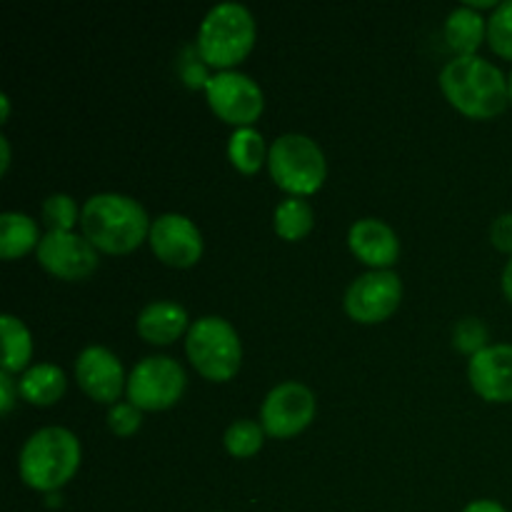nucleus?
Returning a JSON list of instances; mask_svg holds the SVG:
<instances>
[{
  "label": "nucleus",
  "instance_id": "1",
  "mask_svg": "<svg viewBox=\"0 0 512 512\" xmlns=\"http://www.w3.org/2000/svg\"><path fill=\"white\" fill-rule=\"evenodd\" d=\"M440 90L455 110L475 120H490L510 103L508 75L480 55H455L440 70Z\"/></svg>",
  "mask_w": 512,
  "mask_h": 512
},
{
  "label": "nucleus",
  "instance_id": "2",
  "mask_svg": "<svg viewBox=\"0 0 512 512\" xmlns=\"http://www.w3.org/2000/svg\"><path fill=\"white\" fill-rule=\"evenodd\" d=\"M153 220L143 205L123 193H95L83 203L80 230L85 238L110 255L133 253L150 235Z\"/></svg>",
  "mask_w": 512,
  "mask_h": 512
},
{
  "label": "nucleus",
  "instance_id": "3",
  "mask_svg": "<svg viewBox=\"0 0 512 512\" xmlns=\"http://www.w3.org/2000/svg\"><path fill=\"white\" fill-rule=\"evenodd\" d=\"M83 448L73 430L50 425L40 428L25 440L18 458L20 478L28 488L40 493H55L78 473Z\"/></svg>",
  "mask_w": 512,
  "mask_h": 512
},
{
  "label": "nucleus",
  "instance_id": "4",
  "mask_svg": "<svg viewBox=\"0 0 512 512\" xmlns=\"http://www.w3.org/2000/svg\"><path fill=\"white\" fill-rule=\"evenodd\" d=\"M255 18L243 3H218L198 28V55L218 70H233L255 45Z\"/></svg>",
  "mask_w": 512,
  "mask_h": 512
},
{
  "label": "nucleus",
  "instance_id": "5",
  "mask_svg": "<svg viewBox=\"0 0 512 512\" xmlns=\"http://www.w3.org/2000/svg\"><path fill=\"white\" fill-rule=\"evenodd\" d=\"M185 353L193 368L213 383H228L243 363V343L233 325L220 315H203L185 333Z\"/></svg>",
  "mask_w": 512,
  "mask_h": 512
},
{
  "label": "nucleus",
  "instance_id": "6",
  "mask_svg": "<svg viewBox=\"0 0 512 512\" xmlns=\"http://www.w3.org/2000/svg\"><path fill=\"white\" fill-rule=\"evenodd\" d=\"M268 170L280 190L295 198H305L323 188L328 163L313 138L303 133H285L270 145Z\"/></svg>",
  "mask_w": 512,
  "mask_h": 512
},
{
  "label": "nucleus",
  "instance_id": "7",
  "mask_svg": "<svg viewBox=\"0 0 512 512\" xmlns=\"http://www.w3.org/2000/svg\"><path fill=\"white\" fill-rule=\"evenodd\" d=\"M185 385L188 375L178 360L170 355H150L130 370L125 395L140 410H168L183 398Z\"/></svg>",
  "mask_w": 512,
  "mask_h": 512
},
{
  "label": "nucleus",
  "instance_id": "8",
  "mask_svg": "<svg viewBox=\"0 0 512 512\" xmlns=\"http://www.w3.org/2000/svg\"><path fill=\"white\" fill-rule=\"evenodd\" d=\"M205 95L213 113L235 128H250L265 108L260 85L240 70H218L210 75Z\"/></svg>",
  "mask_w": 512,
  "mask_h": 512
},
{
  "label": "nucleus",
  "instance_id": "9",
  "mask_svg": "<svg viewBox=\"0 0 512 512\" xmlns=\"http://www.w3.org/2000/svg\"><path fill=\"white\" fill-rule=\"evenodd\" d=\"M403 300V283L393 270H368L345 290V313L363 325L388 320Z\"/></svg>",
  "mask_w": 512,
  "mask_h": 512
},
{
  "label": "nucleus",
  "instance_id": "10",
  "mask_svg": "<svg viewBox=\"0 0 512 512\" xmlns=\"http://www.w3.org/2000/svg\"><path fill=\"white\" fill-rule=\"evenodd\" d=\"M315 395L308 385L295 383H280L265 395L263 408H260V425L270 438H293V435L303 433L315 418Z\"/></svg>",
  "mask_w": 512,
  "mask_h": 512
},
{
  "label": "nucleus",
  "instance_id": "11",
  "mask_svg": "<svg viewBox=\"0 0 512 512\" xmlns=\"http://www.w3.org/2000/svg\"><path fill=\"white\" fill-rule=\"evenodd\" d=\"M35 255L50 275L60 280H73V283L90 278L100 263L98 248L85 235L73 233V230L45 233Z\"/></svg>",
  "mask_w": 512,
  "mask_h": 512
},
{
  "label": "nucleus",
  "instance_id": "12",
  "mask_svg": "<svg viewBox=\"0 0 512 512\" xmlns=\"http://www.w3.org/2000/svg\"><path fill=\"white\" fill-rule=\"evenodd\" d=\"M148 243L160 263L170 268H190L203 255V233L198 225L180 213H165L150 225Z\"/></svg>",
  "mask_w": 512,
  "mask_h": 512
},
{
  "label": "nucleus",
  "instance_id": "13",
  "mask_svg": "<svg viewBox=\"0 0 512 512\" xmlns=\"http://www.w3.org/2000/svg\"><path fill=\"white\" fill-rule=\"evenodd\" d=\"M75 380L90 400L103 405L118 403L120 393L128 388L123 363L113 350L103 348V345H88L85 350H80L78 360H75Z\"/></svg>",
  "mask_w": 512,
  "mask_h": 512
},
{
  "label": "nucleus",
  "instance_id": "14",
  "mask_svg": "<svg viewBox=\"0 0 512 512\" xmlns=\"http://www.w3.org/2000/svg\"><path fill=\"white\" fill-rule=\"evenodd\" d=\"M475 393L488 403H512V345H488L468 363Z\"/></svg>",
  "mask_w": 512,
  "mask_h": 512
},
{
  "label": "nucleus",
  "instance_id": "15",
  "mask_svg": "<svg viewBox=\"0 0 512 512\" xmlns=\"http://www.w3.org/2000/svg\"><path fill=\"white\" fill-rule=\"evenodd\" d=\"M348 245L360 263L373 270H390L400 258V238L385 220L360 218L350 225Z\"/></svg>",
  "mask_w": 512,
  "mask_h": 512
},
{
  "label": "nucleus",
  "instance_id": "16",
  "mask_svg": "<svg viewBox=\"0 0 512 512\" xmlns=\"http://www.w3.org/2000/svg\"><path fill=\"white\" fill-rule=\"evenodd\" d=\"M138 335L153 345H170L188 333V310L175 300H153L138 313Z\"/></svg>",
  "mask_w": 512,
  "mask_h": 512
},
{
  "label": "nucleus",
  "instance_id": "17",
  "mask_svg": "<svg viewBox=\"0 0 512 512\" xmlns=\"http://www.w3.org/2000/svg\"><path fill=\"white\" fill-rule=\"evenodd\" d=\"M20 398L30 405H38V408H48L55 405L65 395L68 388V378H65L63 370L53 363H38L30 365L18 380Z\"/></svg>",
  "mask_w": 512,
  "mask_h": 512
},
{
  "label": "nucleus",
  "instance_id": "18",
  "mask_svg": "<svg viewBox=\"0 0 512 512\" xmlns=\"http://www.w3.org/2000/svg\"><path fill=\"white\" fill-rule=\"evenodd\" d=\"M488 38V18L468 5H460L445 20V40L458 55H478V48Z\"/></svg>",
  "mask_w": 512,
  "mask_h": 512
},
{
  "label": "nucleus",
  "instance_id": "19",
  "mask_svg": "<svg viewBox=\"0 0 512 512\" xmlns=\"http://www.w3.org/2000/svg\"><path fill=\"white\" fill-rule=\"evenodd\" d=\"M40 235L38 223L30 215L18 213V210H8L0 215V255L5 260L23 258L30 250H38Z\"/></svg>",
  "mask_w": 512,
  "mask_h": 512
},
{
  "label": "nucleus",
  "instance_id": "20",
  "mask_svg": "<svg viewBox=\"0 0 512 512\" xmlns=\"http://www.w3.org/2000/svg\"><path fill=\"white\" fill-rule=\"evenodd\" d=\"M270 148H265V138L260 130L250 128H235L228 140V158L235 170L245 175H253L268 163Z\"/></svg>",
  "mask_w": 512,
  "mask_h": 512
},
{
  "label": "nucleus",
  "instance_id": "21",
  "mask_svg": "<svg viewBox=\"0 0 512 512\" xmlns=\"http://www.w3.org/2000/svg\"><path fill=\"white\" fill-rule=\"evenodd\" d=\"M0 330H3V370L5 373H20L28 370L30 358H33V338L25 323L15 315L5 313L0 318Z\"/></svg>",
  "mask_w": 512,
  "mask_h": 512
},
{
  "label": "nucleus",
  "instance_id": "22",
  "mask_svg": "<svg viewBox=\"0 0 512 512\" xmlns=\"http://www.w3.org/2000/svg\"><path fill=\"white\" fill-rule=\"evenodd\" d=\"M313 223L315 213L310 208V203L305 198H295V195H288L285 200H280L273 213L275 233L283 240H290V243L305 238L313 230Z\"/></svg>",
  "mask_w": 512,
  "mask_h": 512
},
{
  "label": "nucleus",
  "instance_id": "23",
  "mask_svg": "<svg viewBox=\"0 0 512 512\" xmlns=\"http://www.w3.org/2000/svg\"><path fill=\"white\" fill-rule=\"evenodd\" d=\"M265 428L258 423V420L240 418L233 420L228 425L223 435L225 450H228L233 458H253L255 453H260V448L265 445Z\"/></svg>",
  "mask_w": 512,
  "mask_h": 512
},
{
  "label": "nucleus",
  "instance_id": "24",
  "mask_svg": "<svg viewBox=\"0 0 512 512\" xmlns=\"http://www.w3.org/2000/svg\"><path fill=\"white\" fill-rule=\"evenodd\" d=\"M80 213L83 210L78 208V203L65 193L48 195L43 200V210H40L48 233H68V230H73L75 223H80Z\"/></svg>",
  "mask_w": 512,
  "mask_h": 512
},
{
  "label": "nucleus",
  "instance_id": "25",
  "mask_svg": "<svg viewBox=\"0 0 512 512\" xmlns=\"http://www.w3.org/2000/svg\"><path fill=\"white\" fill-rule=\"evenodd\" d=\"M488 43L500 58L512 60V0H505L488 18Z\"/></svg>",
  "mask_w": 512,
  "mask_h": 512
},
{
  "label": "nucleus",
  "instance_id": "26",
  "mask_svg": "<svg viewBox=\"0 0 512 512\" xmlns=\"http://www.w3.org/2000/svg\"><path fill=\"white\" fill-rule=\"evenodd\" d=\"M453 345L460 353L470 355L480 353L483 348H488V325L480 318H463L455 323L453 328Z\"/></svg>",
  "mask_w": 512,
  "mask_h": 512
},
{
  "label": "nucleus",
  "instance_id": "27",
  "mask_svg": "<svg viewBox=\"0 0 512 512\" xmlns=\"http://www.w3.org/2000/svg\"><path fill=\"white\" fill-rule=\"evenodd\" d=\"M143 425V410L135 408L130 400H123V403L110 405L108 410V428L113 430L118 438H130L135 435Z\"/></svg>",
  "mask_w": 512,
  "mask_h": 512
},
{
  "label": "nucleus",
  "instance_id": "28",
  "mask_svg": "<svg viewBox=\"0 0 512 512\" xmlns=\"http://www.w3.org/2000/svg\"><path fill=\"white\" fill-rule=\"evenodd\" d=\"M490 240H493V245L500 253H510L512 258V213H503L493 220Z\"/></svg>",
  "mask_w": 512,
  "mask_h": 512
},
{
  "label": "nucleus",
  "instance_id": "29",
  "mask_svg": "<svg viewBox=\"0 0 512 512\" xmlns=\"http://www.w3.org/2000/svg\"><path fill=\"white\" fill-rule=\"evenodd\" d=\"M15 398H20L18 383L13 380V375L5 373V370H0V410H3L5 415L13 410Z\"/></svg>",
  "mask_w": 512,
  "mask_h": 512
},
{
  "label": "nucleus",
  "instance_id": "30",
  "mask_svg": "<svg viewBox=\"0 0 512 512\" xmlns=\"http://www.w3.org/2000/svg\"><path fill=\"white\" fill-rule=\"evenodd\" d=\"M463 512H508L495 500H473L470 505H465Z\"/></svg>",
  "mask_w": 512,
  "mask_h": 512
},
{
  "label": "nucleus",
  "instance_id": "31",
  "mask_svg": "<svg viewBox=\"0 0 512 512\" xmlns=\"http://www.w3.org/2000/svg\"><path fill=\"white\" fill-rule=\"evenodd\" d=\"M500 283H503V293H505V298H508L510 303H512V258L508 260V263H505L503 280H500Z\"/></svg>",
  "mask_w": 512,
  "mask_h": 512
},
{
  "label": "nucleus",
  "instance_id": "32",
  "mask_svg": "<svg viewBox=\"0 0 512 512\" xmlns=\"http://www.w3.org/2000/svg\"><path fill=\"white\" fill-rule=\"evenodd\" d=\"M0 150H3V160H0V170H3V173H8V168H10V143H8V138H0Z\"/></svg>",
  "mask_w": 512,
  "mask_h": 512
},
{
  "label": "nucleus",
  "instance_id": "33",
  "mask_svg": "<svg viewBox=\"0 0 512 512\" xmlns=\"http://www.w3.org/2000/svg\"><path fill=\"white\" fill-rule=\"evenodd\" d=\"M465 5H468V8H475V10H478V8H498V5H495V0H468Z\"/></svg>",
  "mask_w": 512,
  "mask_h": 512
},
{
  "label": "nucleus",
  "instance_id": "34",
  "mask_svg": "<svg viewBox=\"0 0 512 512\" xmlns=\"http://www.w3.org/2000/svg\"><path fill=\"white\" fill-rule=\"evenodd\" d=\"M0 105H3V123H5V120H8V115H10V98H8V95H0Z\"/></svg>",
  "mask_w": 512,
  "mask_h": 512
},
{
  "label": "nucleus",
  "instance_id": "35",
  "mask_svg": "<svg viewBox=\"0 0 512 512\" xmlns=\"http://www.w3.org/2000/svg\"><path fill=\"white\" fill-rule=\"evenodd\" d=\"M508 95H510V105H512V70H510V75H508Z\"/></svg>",
  "mask_w": 512,
  "mask_h": 512
}]
</instances>
